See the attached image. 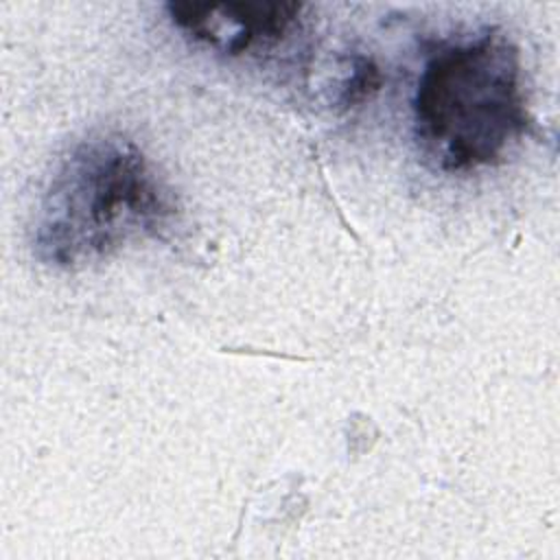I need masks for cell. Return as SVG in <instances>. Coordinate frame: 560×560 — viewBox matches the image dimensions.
Here are the masks:
<instances>
[{
	"label": "cell",
	"mask_w": 560,
	"mask_h": 560,
	"mask_svg": "<svg viewBox=\"0 0 560 560\" xmlns=\"http://www.w3.org/2000/svg\"><path fill=\"white\" fill-rule=\"evenodd\" d=\"M177 201L149 155L122 133H90L55 162L33 221L35 258L59 271L92 267L127 243L160 238Z\"/></svg>",
	"instance_id": "6da1fadb"
},
{
	"label": "cell",
	"mask_w": 560,
	"mask_h": 560,
	"mask_svg": "<svg viewBox=\"0 0 560 560\" xmlns=\"http://www.w3.org/2000/svg\"><path fill=\"white\" fill-rule=\"evenodd\" d=\"M413 140L442 173H472L505 160L529 127L521 52L486 26L435 42L411 96Z\"/></svg>",
	"instance_id": "7a4b0ae2"
},
{
	"label": "cell",
	"mask_w": 560,
	"mask_h": 560,
	"mask_svg": "<svg viewBox=\"0 0 560 560\" xmlns=\"http://www.w3.org/2000/svg\"><path fill=\"white\" fill-rule=\"evenodd\" d=\"M168 18L182 33L225 55L280 44L300 22L298 2H168Z\"/></svg>",
	"instance_id": "3957f363"
},
{
	"label": "cell",
	"mask_w": 560,
	"mask_h": 560,
	"mask_svg": "<svg viewBox=\"0 0 560 560\" xmlns=\"http://www.w3.org/2000/svg\"><path fill=\"white\" fill-rule=\"evenodd\" d=\"M378 85H381L378 68L368 57H354L350 61V72L339 88V105L354 107L357 103H363L365 98H370V94L376 92Z\"/></svg>",
	"instance_id": "277c9868"
}]
</instances>
